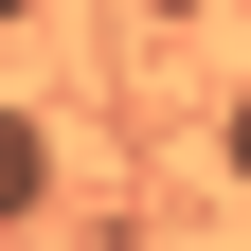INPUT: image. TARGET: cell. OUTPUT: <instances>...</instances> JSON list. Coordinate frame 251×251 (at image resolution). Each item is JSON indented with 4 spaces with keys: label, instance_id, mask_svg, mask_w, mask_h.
Instances as JSON below:
<instances>
[{
    "label": "cell",
    "instance_id": "1",
    "mask_svg": "<svg viewBox=\"0 0 251 251\" xmlns=\"http://www.w3.org/2000/svg\"><path fill=\"white\" fill-rule=\"evenodd\" d=\"M54 179H72V144H54V126H36V108H0V233H18V215H36V198H54Z\"/></svg>",
    "mask_w": 251,
    "mask_h": 251
},
{
    "label": "cell",
    "instance_id": "2",
    "mask_svg": "<svg viewBox=\"0 0 251 251\" xmlns=\"http://www.w3.org/2000/svg\"><path fill=\"white\" fill-rule=\"evenodd\" d=\"M215 162H233V179H251V90H233V108H215Z\"/></svg>",
    "mask_w": 251,
    "mask_h": 251
},
{
    "label": "cell",
    "instance_id": "3",
    "mask_svg": "<svg viewBox=\"0 0 251 251\" xmlns=\"http://www.w3.org/2000/svg\"><path fill=\"white\" fill-rule=\"evenodd\" d=\"M144 18H198V0H144Z\"/></svg>",
    "mask_w": 251,
    "mask_h": 251
}]
</instances>
